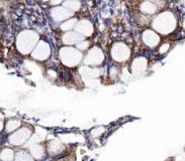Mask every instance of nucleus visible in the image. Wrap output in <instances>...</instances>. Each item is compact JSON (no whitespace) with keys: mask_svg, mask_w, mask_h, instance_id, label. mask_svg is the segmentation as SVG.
<instances>
[{"mask_svg":"<svg viewBox=\"0 0 185 161\" xmlns=\"http://www.w3.org/2000/svg\"><path fill=\"white\" fill-rule=\"evenodd\" d=\"M147 67V62L144 59H138L134 60L133 65L134 73H144Z\"/></svg>","mask_w":185,"mask_h":161,"instance_id":"10","label":"nucleus"},{"mask_svg":"<svg viewBox=\"0 0 185 161\" xmlns=\"http://www.w3.org/2000/svg\"><path fill=\"white\" fill-rule=\"evenodd\" d=\"M141 9H142L144 12H147V13H153V12H155L156 7H155L153 4H151L150 2H145V3H143V4H142Z\"/></svg>","mask_w":185,"mask_h":161,"instance_id":"12","label":"nucleus"},{"mask_svg":"<svg viewBox=\"0 0 185 161\" xmlns=\"http://www.w3.org/2000/svg\"><path fill=\"white\" fill-rule=\"evenodd\" d=\"M129 49L125 44L117 43L113 46L112 57L115 60H117V62H123V60L129 59Z\"/></svg>","mask_w":185,"mask_h":161,"instance_id":"4","label":"nucleus"},{"mask_svg":"<svg viewBox=\"0 0 185 161\" xmlns=\"http://www.w3.org/2000/svg\"><path fill=\"white\" fill-rule=\"evenodd\" d=\"M75 23H76V19H71V20H69V21L65 22L64 24H62L61 27H62L63 30H68V29H70V28L74 27Z\"/></svg>","mask_w":185,"mask_h":161,"instance_id":"14","label":"nucleus"},{"mask_svg":"<svg viewBox=\"0 0 185 161\" xmlns=\"http://www.w3.org/2000/svg\"><path fill=\"white\" fill-rule=\"evenodd\" d=\"M143 38H144L145 43L150 46H157L158 43H159V36H158L155 32L150 31V30L145 31L144 35H143Z\"/></svg>","mask_w":185,"mask_h":161,"instance_id":"7","label":"nucleus"},{"mask_svg":"<svg viewBox=\"0 0 185 161\" xmlns=\"http://www.w3.org/2000/svg\"><path fill=\"white\" fill-rule=\"evenodd\" d=\"M44 1H47V0H44Z\"/></svg>","mask_w":185,"mask_h":161,"instance_id":"18","label":"nucleus"},{"mask_svg":"<svg viewBox=\"0 0 185 161\" xmlns=\"http://www.w3.org/2000/svg\"><path fill=\"white\" fill-rule=\"evenodd\" d=\"M61 60L64 62L65 65L68 67H73V65H77V64L81 60L80 52L75 51L72 47H64L60 52Z\"/></svg>","mask_w":185,"mask_h":161,"instance_id":"3","label":"nucleus"},{"mask_svg":"<svg viewBox=\"0 0 185 161\" xmlns=\"http://www.w3.org/2000/svg\"><path fill=\"white\" fill-rule=\"evenodd\" d=\"M53 16H54L55 19L57 20H63L65 18H68L72 15V12H70L68 9L66 8H63V7H57L53 10L52 12Z\"/></svg>","mask_w":185,"mask_h":161,"instance_id":"8","label":"nucleus"},{"mask_svg":"<svg viewBox=\"0 0 185 161\" xmlns=\"http://www.w3.org/2000/svg\"><path fill=\"white\" fill-rule=\"evenodd\" d=\"M175 18L169 12L160 14L154 21V27L161 33H169L175 28Z\"/></svg>","mask_w":185,"mask_h":161,"instance_id":"1","label":"nucleus"},{"mask_svg":"<svg viewBox=\"0 0 185 161\" xmlns=\"http://www.w3.org/2000/svg\"><path fill=\"white\" fill-rule=\"evenodd\" d=\"M36 39H38V35L36 33H33V31H23L18 36L17 40L19 51L23 52V54H27L28 51H30L31 47L36 44Z\"/></svg>","mask_w":185,"mask_h":161,"instance_id":"2","label":"nucleus"},{"mask_svg":"<svg viewBox=\"0 0 185 161\" xmlns=\"http://www.w3.org/2000/svg\"><path fill=\"white\" fill-rule=\"evenodd\" d=\"M87 46H88V43H82L78 44V47L80 49H82V51H83V49H87Z\"/></svg>","mask_w":185,"mask_h":161,"instance_id":"15","label":"nucleus"},{"mask_svg":"<svg viewBox=\"0 0 185 161\" xmlns=\"http://www.w3.org/2000/svg\"><path fill=\"white\" fill-rule=\"evenodd\" d=\"M168 47H169V46L168 44H165V46H161V49H160V51L161 52H165L166 51H167L168 49Z\"/></svg>","mask_w":185,"mask_h":161,"instance_id":"16","label":"nucleus"},{"mask_svg":"<svg viewBox=\"0 0 185 161\" xmlns=\"http://www.w3.org/2000/svg\"><path fill=\"white\" fill-rule=\"evenodd\" d=\"M65 6L72 10H78L79 7H80V3L76 0H69V1L65 2Z\"/></svg>","mask_w":185,"mask_h":161,"instance_id":"13","label":"nucleus"},{"mask_svg":"<svg viewBox=\"0 0 185 161\" xmlns=\"http://www.w3.org/2000/svg\"><path fill=\"white\" fill-rule=\"evenodd\" d=\"M76 29L80 33L84 34V35H90L93 28H92V25L90 22L87 21V20H83V21H80L78 23Z\"/></svg>","mask_w":185,"mask_h":161,"instance_id":"9","label":"nucleus"},{"mask_svg":"<svg viewBox=\"0 0 185 161\" xmlns=\"http://www.w3.org/2000/svg\"><path fill=\"white\" fill-rule=\"evenodd\" d=\"M50 54V47L47 43H39V46L33 52V57L36 60H46Z\"/></svg>","mask_w":185,"mask_h":161,"instance_id":"6","label":"nucleus"},{"mask_svg":"<svg viewBox=\"0 0 185 161\" xmlns=\"http://www.w3.org/2000/svg\"><path fill=\"white\" fill-rule=\"evenodd\" d=\"M102 60H103V54H102L101 51L97 47H94L87 54L85 59V64L88 65H97L101 64Z\"/></svg>","mask_w":185,"mask_h":161,"instance_id":"5","label":"nucleus"},{"mask_svg":"<svg viewBox=\"0 0 185 161\" xmlns=\"http://www.w3.org/2000/svg\"><path fill=\"white\" fill-rule=\"evenodd\" d=\"M62 2V0H52V4H58Z\"/></svg>","mask_w":185,"mask_h":161,"instance_id":"17","label":"nucleus"},{"mask_svg":"<svg viewBox=\"0 0 185 161\" xmlns=\"http://www.w3.org/2000/svg\"><path fill=\"white\" fill-rule=\"evenodd\" d=\"M64 43H69V44H72V43H77V41L81 40L82 37L81 36H79L77 33H74V32H71V33H66L64 35Z\"/></svg>","mask_w":185,"mask_h":161,"instance_id":"11","label":"nucleus"}]
</instances>
